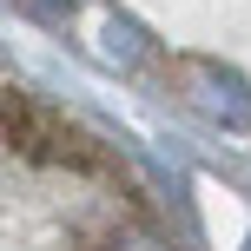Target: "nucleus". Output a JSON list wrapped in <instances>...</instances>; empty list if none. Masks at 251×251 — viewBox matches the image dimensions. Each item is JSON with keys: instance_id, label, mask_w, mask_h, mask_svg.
<instances>
[{"instance_id": "f03ea898", "label": "nucleus", "mask_w": 251, "mask_h": 251, "mask_svg": "<svg viewBox=\"0 0 251 251\" xmlns=\"http://www.w3.org/2000/svg\"><path fill=\"white\" fill-rule=\"evenodd\" d=\"M106 47H113V53H126V60H132V53H139V33H132V26H113V33H106Z\"/></svg>"}, {"instance_id": "f257e3e1", "label": "nucleus", "mask_w": 251, "mask_h": 251, "mask_svg": "<svg viewBox=\"0 0 251 251\" xmlns=\"http://www.w3.org/2000/svg\"><path fill=\"white\" fill-rule=\"evenodd\" d=\"M205 106H212V113H225L231 126H251V100H245V86H238V79L205 73Z\"/></svg>"}]
</instances>
